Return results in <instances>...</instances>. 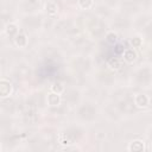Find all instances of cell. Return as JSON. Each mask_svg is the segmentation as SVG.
Masks as SVG:
<instances>
[{
	"label": "cell",
	"instance_id": "cell-1",
	"mask_svg": "<svg viewBox=\"0 0 152 152\" xmlns=\"http://www.w3.org/2000/svg\"><path fill=\"white\" fill-rule=\"evenodd\" d=\"M12 90H13L12 83L8 80L1 78L0 80V97H7V96H10L12 94Z\"/></svg>",
	"mask_w": 152,
	"mask_h": 152
},
{
	"label": "cell",
	"instance_id": "cell-2",
	"mask_svg": "<svg viewBox=\"0 0 152 152\" xmlns=\"http://www.w3.org/2000/svg\"><path fill=\"white\" fill-rule=\"evenodd\" d=\"M134 103L139 108H147L150 106V97L145 94H138L134 96Z\"/></svg>",
	"mask_w": 152,
	"mask_h": 152
},
{
	"label": "cell",
	"instance_id": "cell-3",
	"mask_svg": "<svg viewBox=\"0 0 152 152\" xmlns=\"http://www.w3.org/2000/svg\"><path fill=\"white\" fill-rule=\"evenodd\" d=\"M122 57H124V59L126 62L132 63V62H134L137 59V52H135L134 49L128 48V49H126V50L122 51Z\"/></svg>",
	"mask_w": 152,
	"mask_h": 152
},
{
	"label": "cell",
	"instance_id": "cell-4",
	"mask_svg": "<svg viewBox=\"0 0 152 152\" xmlns=\"http://www.w3.org/2000/svg\"><path fill=\"white\" fill-rule=\"evenodd\" d=\"M61 101H62L61 94H56V93H52V91H51V93L48 95V103H49L50 106H52V107L59 106V104H61Z\"/></svg>",
	"mask_w": 152,
	"mask_h": 152
},
{
	"label": "cell",
	"instance_id": "cell-5",
	"mask_svg": "<svg viewBox=\"0 0 152 152\" xmlns=\"http://www.w3.org/2000/svg\"><path fill=\"white\" fill-rule=\"evenodd\" d=\"M145 150V145L141 140H133L128 145V151L131 152H141Z\"/></svg>",
	"mask_w": 152,
	"mask_h": 152
},
{
	"label": "cell",
	"instance_id": "cell-6",
	"mask_svg": "<svg viewBox=\"0 0 152 152\" xmlns=\"http://www.w3.org/2000/svg\"><path fill=\"white\" fill-rule=\"evenodd\" d=\"M14 43L19 48H25L27 45V37L21 33V32H18L15 36H14Z\"/></svg>",
	"mask_w": 152,
	"mask_h": 152
},
{
	"label": "cell",
	"instance_id": "cell-7",
	"mask_svg": "<svg viewBox=\"0 0 152 152\" xmlns=\"http://www.w3.org/2000/svg\"><path fill=\"white\" fill-rule=\"evenodd\" d=\"M107 65L109 66L110 70L116 71V70H119V69L121 68V62H120V59L116 58V57H110V58L107 61Z\"/></svg>",
	"mask_w": 152,
	"mask_h": 152
},
{
	"label": "cell",
	"instance_id": "cell-8",
	"mask_svg": "<svg viewBox=\"0 0 152 152\" xmlns=\"http://www.w3.org/2000/svg\"><path fill=\"white\" fill-rule=\"evenodd\" d=\"M45 10H46V12H48L50 15H55V14L57 13V11H58V7H57V5H56L55 2L50 1V2H48V4L45 5Z\"/></svg>",
	"mask_w": 152,
	"mask_h": 152
},
{
	"label": "cell",
	"instance_id": "cell-9",
	"mask_svg": "<svg viewBox=\"0 0 152 152\" xmlns=\"http://www.w3.org/2000/svg\"><path fill=\"white\" fill-rule=\"evenodd\" d=\"M18 32H19V30H18L17 24H14V23L7 24V26H6V33H7V34H10V36H15Z\"/></svg>",
	"mask_w": 152,
	"mask_h": 152
},
{
	"label": "cell",
	"instance_id": "cell-10",
	"mask_svg": "<svg viewBox=\"0 0 152 152\" xmlns=\"http://www.w3.org/2000/svg\"><path fill=\"white\" fill-rule=\"evenodd\" d=\"M50 90H51L52 93H56V94H62V93L64 91V86H63L61 82H55V83L51 86Z\"/></svg>",
	"mask_w": 152,
	"mask_h": 152
},
{
	"label": "cell",
	"instance_id": "cell-11",
	"mask_svg": "<svg viewBox=\"0 0 152 152\" xmlns=\"http://www.w3.org/2000/svg\"><path fill=\"white\" fill-rule=\"evenodd\" d=\"M77 4L83 10H89L94 5V0H77Z\"/></svg>",
	"mask_w": 152,
	"mask_h": 152
},
{
	"label": "cell",
	"instance_id": "cell-12",
	"mask_svg": "<svg viewBox=\"0 0 152 152\" xmlns=\"http://www.w3.org/2000/svg\"><path fill=\"white\" fill-rule=\"evenodd\" d=\"M106 39H107L109 43L114 44V43L118 40V34H116L115 32H113V31H109V32L106 34Z\"/></svg>",
	"mask_w": 152,
	"mask_h": 152
},
{
	"label": "cell",
	"instance_id": "cell-13",
	"mask_svg": "<svg viewBox=\"0 0 152 152\" xmlns=\"http://www.w3.org/2000/svg\"><path fill=\"white\" fill-rule=\"evenodd\" d=\"M131 43H132L133 48H140L142 45V39L140 37H134V38H132Z\"/></svg>",
	"mask_w": 152,
	"mask_h": 152
},
{
	"label": "cell",
	"instance_id": "cell-14",
	"mask_svg": "<svg viewBox=\"0 0 152 152\" xmlns=\"http://www.w3.org/2000/svg\"><path fill=\"white\" fill-rule=\"evenodd\" d=\"M58 141H59V144H62V145H69V144H71V141L69 140V138L66 137V135H59V138H58Z\"/></svg>",
	"mask_w": 152,
	"mask_h": 152
},
{
	"label": "cell",
	"instance_id": "cell-15",
	"mask_svg": "<svg viewBox=\"0 0 152 152\" xmlns=\"http://www.w3.org/2000/svg\"><path fill=\"white\" fill-rule=\"evenodd\" d=\"M1 150H2V147H1V145H0V151H1Z\"/></svg>",
	"mask_w": 152,
	"mask_h": 152
}]
</instances>
